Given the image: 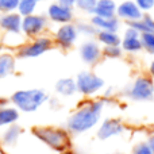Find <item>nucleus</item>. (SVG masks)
Returning <instances> with one entry per match:
<instances>
[{
	"instance_id": "25",
	"label": "nucleus",
	"mask_w": 154,
	"mask_h": 154,
	"mask_svg": "<svg viewBox=\"0 0 154 154\" xmlns=\"http://www.w3.org/2000/svg\"><path fill=\"white\" fill-rule=\"evenodd\" d=\"M19 2L20 0H0V12L2 14L16 12Z\"/></svg>"
},
{
	"instance_id": "18",
	"label": "nucleus",
	"mask_w": 154,
	"mask_h": 154,
	"mask_svg": "<svg viewBox=\"0 0 154 154\" xmlns=\"http://www.w3.org/2000/svg\"><path fill=\"white\" fill-rule=\"evenodd\" d=\"M19 111L14 106H3L0 107V127L15 125L19 120Z\"/></svg>"
},
{
	"instance_id": "9",
	"label": "nucleus",
	"mask_w": 154,
	"mask_h": 154,
	"mask_svg": "<svg viewBox=\"0 0 154 154\" xmlns=\"http://www.w3.org/2000/svg\"><path fill=\"white\" fill-rule=\"evenodd\" d=\"M48 18L54 23H60V24L70 23L73 19L72 7L64 5L61 3H53L48 8Z\"/></svg>"
},
{
	"instance_id": "5",
	"label": "nucleus",
	"mask_w": 154,
	"mask_h": 154,
	"mask_svg": "<svg viewBox=\"0 0 154 154\" xmlns=\"http://www.w3.org/2000/svg\"><path fill=\"white\" fill-rule=\"evenodd\" d=\"M53 48V39L49 37H37L34 41L22 45L18 49V57L20 58H37L48 53Z\"/></svg>"
},
{
	"instance_id": "32",
	"label": "nucleus",
	"mask_w": 154,
	"mask_h": 154,
	"mask_svg": "<svg viewBox=\"0 0 154 154\" xmlns=\"http://www.w3.org/2000/svg\"><path fill=\"white\" fill-rule=\"evenodd\" d=\"M57 3H61L64 5H68V7H73L76 3V0H57Z\"/></svg>"
},
{
	"instance_id": "14",
	"label": "nucleus",
	"mask_w": 154,
	"mask_h": 154,
	"mask_svg": "<svg viewBox=\"0 0 154 154\" xmlns=\"http://www.w3.org/2000/svg\"><path fill=\"white\" fill-rule=\"evenodd\" d=\"M80 56L85 64H95L101 56V50L95 41H85L80 46Z\"/></svg>"
},
{
	"instance_id": "3",
	"label": "nucleus",
	"mask_w": 154,
	"mask_h": 154,
	"mask_svg": "<svg viewBox=\"0 0 154 154\" xmlns=\"http://www.w3.org/2000/svg\"><path fill=\"white\" fill-rule=\"evenodd\" d=\"M49 95L46 91L39 88L32 89H19L11 95L10 101L14 104L19 112H35L39 107H42L46 101H49Z\"/></svg>"
},
{
	"instance_id": "8",
	"label": "nucleus",
	"mask_w": 154,
	"mask_h": 154,
	"mask_svg": "<svg viewBox=\"0 0 154 154\" xmlns=\"http://www.w3.org/2000/svg\"><path fill=\"white\" fill-rule=\"evenodd\" d=\"M46 26H48V18L43 15L32 14L22 19V32L30 38H37L46 29Z\"/></svg>"
},
{
	"instance_id": "20",
	"label": "nucleus",
	"mask_w": 154,
	"mask_h": 154,
	"mask_svg": "<svg viewBox=\"0 0 154 154\" xmlns=\"http://www.w3.org/2000/svg\"><path fill=\"white\" fill-rule=\"evenodd\" d=\"M116 8L118 5L115 4L114 0H97L93 15L103 16V18H112L116 14Z\"/></svg>"
},
{
	"instance_id": "6",
	"label": "nucleus",
	"mask_w": 154,
	"mask_h": 154,
	"mask_svg": "<svg viewBox=\"0 0 154 154\" xmlns=\"http://www.w3.org/2000/svg\"><path fill=\"white\" fill-rule=\"evenodd\" d=\"M77 92L84 96L95 95L104 87V80L92 72H80L76 77Z\"/></svg>"
},
{
	"instance_id": "4",
	"label": "nucleus",
	"mask_w": 154,
	"mask_h": 154,
	"mask_svg": "<svg viewBox=\"0 0 154 154\" xmlns=\"http://www.w3.org/2000/svg\"><path fill=\"white\" fill-rule=\"evenodd\" d=\"M127 96L134 101H149L154 97V82L146 76L134 80L127 91Z\"/></svg>"
},
{
	"instance_id": "29",
	"label": "nucleus",
	"mask_w": 154,
	"mask_h": 154,
	"mask_svg": "<svg viewBox=\"0 0 154 154\" xmlns=\"http://www.w3.org/2000/svg\"><path fill=\"white\" fill-rule=\"evenodd\" d=\"M103 54L108 58H118L122 56V49L120 46H106L103 49Z\"/></svg>"
},
{
	"instance_id": "24",
	"label": "nucleus",
	"mask_w": 154,
	"mask_h": 154,
	"mask_svg": "<svg viewBox=\"0 0 154 154\" xmlns=\"http://www.w3.org/2000/svg\"><path fill=\"white\" fill-rule=\"evenodd\" d=\"M76 29H77V32L80 34H84L87 37H93V35H97L99 30L93 26L92 23H77L76 24Z\"/></svg>"
},
{
	"instance_id": "1",
	"label": "nucleus",
	"mask_w": 154,
	"mask_h": 154,
	"mask_svg": "<svg viewBox=\"0 0 154 154\" xmlns=\"http://www.w3.org/2000/svg\"><path fill=\"white\" fill-rule=\"evenodd\" d=\"M104 103L103 99L100 100H92L87 101L68 118L66 120V130L70 134H84L87 131L95 128L99 125L101 119V114L104 109Z\"/></svg>"
},
{
	"instance_id": "19",
	"label": "nucleus",
	"mask_w": 154,
	"mask_h": 154,
	"mask_svg": "<svg viewBox=\"0 0 154 154\" xmlns=\"http://www.w3.org/2000/svg\"><path fill=\"white\" fill-rule=\"evenodd\" d=\"M56 92L60 96H64V97H69L73 96L77 92V85H76V80L70 79V77H64V79H60L56 82Z\"/></svg>"
},
{
	"instance_id": "34",
	"label": "nucleus",
	"mask_w": 154,
	"mask_h": 154,
	"mask_svg": "<svg viewBox=\"0 0 154 154\" xmlns=\"http://www.w3.org/2000/svg\"><path fill=\"white\" fill-rule=\"evenodd\" d=\"M62 154H79V153H76V152H73V150H66V152H64V153H62Z\"/></svg>"
},
{
	"instance_id": "23",
	"label": "nucleus",
	"mask_w": 154,
	"mask_h": 154,
	"mask_svg": "<svg viewBox=\"0 0 154 154\" xmlns=\"http://www.w3.org/2000/svg\"><path fill=\"white\" fill-rule=\"evenodd\" d=\"M37 4H38L37 0H20V2H19V5H18L16 12H18L22 18L29 16V15H32V14H35Z\"/></svg>"
},
{
	"instance_id": "30",
	"label": "nucleus",
	"mask_w": 154,
	"mask_h": 154,
	"mask_svg": "<svg viewBox=\"0 0 154 154\" xmlns=\"http://www.w3.org/2000/svg\"><path fill=\"white\" fill-rule=\"evenodd\" d=\"M135 4L141 11H150L154 7V0H135Z\"/></svg>"
},
{
	"instance_id": "27",
	"label": "nucleus",
	"mask_w": 154,
	"mask_h": 154,
	"mask_svg": "<svg viewBox=\"0 0 154 154\" xmlns=\"http://www.w3.org/2000/svg\"><path fill=\"white\" fill-rule=\"evenodd\" d=\"M141 41H142V46L149 53L154 54V32H143V34H141Z\"/></svg>"
},
{
	"instance_id": "10",
	"label": "nucleus",
	"mask_w": 154,
	"mask_h": 154,
	"mask_svg": "<svg viewBox=\"0 0 154 154\" xmlns=\"http://www.w3.org/2000/svg\"><path fill=\"white\" fill-rule=\"evenodd\" d=\"M77 35H79V32H77L75 24H61V27L56 32V43L62 49H69L76 42Z\"/></svg>"
},
{
	"instance_id": "35",
	"label": "nucleus",
	"mask_w": 154,
	"mask_h": 154,
	"mask_svg": "<svg viewBox=\"0 0 154 154\" xmlns=\"http://www.w3.org/2000/svg\"><path fill=\"white\" fill-rule=\"evenodd\" d=\"M37 2H42V0H37Z\"/></svg>"
},
{
	"instance_id": "26",
	"label": "nucleus",
	"mask_w": 154,
	"mask_h": 154,
	"mask_svg": "<svg viewBox=\"0 0 154 154\" xmlns=\"http://www.w3.org/2000/svg\"><path fill=\"white\" fill-rule=\"evenodd\" d=\"M96 3H97V0H76L75 5L79 8V10L84 11V12L93 14L95 12Z\"/></svg>"
},
{
	"instance_id": "17",
	"label": "nucleus",
	"mask_w": 154,
	"mask_h": 154,
	"mask_svg": "<svg viewBox=\"0 0 154 154\" xmlns=\"http://www.w3.org/2000/svg\"><path fill=\"white\" fill-rule=\"evenodd\" d=\"M22 135V127L15 125L8 126L7 128L4 130V133L2 134V143L4 145L5 147H12L18 143L19 138Z\"/></svg>"
},
{
	"instance_id": "28",
	"label": "nucleus",
	"mask_w": 154,
	"mask_h": 154,
	"mask_svg": "<svg viewBox=\"0 0 154 154\" xmlns=\"http://www.w3.org/2000/svg\"><path fill=\"white\" fill-rule=\"evenodd\" d=\"M131 154H153V152H152V149H150V146L147 145L146 141H141L133 146Z\"/></svg>"
},
{
	"instance_id": "11",
	"label": "nucleus",
	"mask_w": 154,
	"mask_h": 154,
	"mask_svg": "<svg viewBox=\"0 0 154 154\" xmlns=\"http://www.w3.org/2000/svg\"><path fill=\"white\" fill-rule=\"evenodd\" d=\"M22 16L18 12L2 14L0 15V29L12 35H19L22 32Z\"/></svg>"
},
{
	"instance_id": "15",
	"label": "nucleus",
	"mask_w": 154,
	"mask_h": 154,
	"mask_svg": "<svg viewBox=\"0 0 154 154\" xmlns=\"http://www.w3.org/2000/svg\"><path fill=\"white\" fill-rule=\"evenodd\" d=\"M91 23L97 30H103V31L116 32L118 29H119V19L115 18V16H112V18H103V16L93 15L91 18Z\"/></svg>"
},
{
	"instance_id": "13",
	"label": "nucleus",
	"mask_w": 154,
	"mask_h": 154,
	"mask_svg": "<svg viewBox=\"0 0 154 154\" xmlns=\"http://www.w3.org/2000/svg\"><path fill=\"white\" fill-rule=\"evenodd\" d=\"M122 49L128 53H137V51L142 50V41H141V32H138L137 30L131 29H126L125 31V37L122 39Z\"/></svg>"
},
{
	"instance_id": "31",
	"label": "nucleus",
	"mask_w": 154,
	"mask_h": 154,
	"mask_svg": "<svg viewBox=\"0 0 154 154\" xmlns=\"http://www.w3.org/2000/svg\"><path fill=\"white\" fill-rule=\"evenodd\" d=\"M147 145L150 146V149H152V152H153V154H154V133H152V134H149V137H147Z\"/></svg>"
},
{
	"instance_id": "22",
	"label": "nucleus",
	"mask_w": 154,
	"mask_h": 154,
	"mask_svg": "<svg viewBox=\"0 0 154 154\" xmlns=\"http://www.w3.org/2000/svg\"><path fill=\"white\" fill-rule=\"evenodd\" d=\"M97 39H99V42H101L104 46H119L120 42H122V39L119 38V35H118L116 32L103 31V30H99Z\"/></svg>"
},
{
	"instance_id": "21",
	"label": "nucleus",
	"mask_w": 154,
	"mask_h": 154,
	"mask_svg": "<svg viewBox=\"0 0 154 154\" xmlns=\"http://www.w3.org/2000/svg\"><path fill=\"white\" fill-rule=\"evenodd\" d=\"M128 27L137 30L141 34H143V32H154V19L150 15H145L139 20L128 22Z\"/></svg>"
},
{
	"instance_id": "2",
	"label": "nucleus",
	"mask_w": 154,
	"mask_h": 154,
	"mask_svg": "<svg viewBox=\"0 0 154 154\" xmlns=\"http://www.w3.org/2000/svg\"><path fill=\"white\" fill-rule=\"evenodd\" d=\"M31 133L38 141L57 153H64L70 149V133L66 128L56 126H35Z\"/></svg>"
},
{
	"instance_id": "16",
	"label": "nucleus",
	"mask_w": 154,
	"mask_h": 154,
	"mask_svg": "<svg viewBox=\"0 0 154 154\" xmlns=\"http://www.w3.org/2000/svg\"><path fill=\"white\" fill-rule=\"evenodd\" d=\"M16 66L15 56L11 53H0V80L14 75Z\"/></svg>"
},
{
	"instance_id": "7",
	"label": "nucleus",
	"mask_w": 154,
	"mask_h": 154,
	"mask_svg": "<svg viewBox=\"0 0 154 154\" xmlns=\"http://www.w3.org/2000/svg\"><path fill=\"white\" fill-rule=\"evenodd\" d=\"M125 131H126V126L120 119H118V118H107L99 126L96 137L100 141H108L111 138L122 135Z\"/></svg>"
},
{
	"instance_id": "33",
	"label": "nucleus",
	"mask_w": 154,
	"mask_h": 154,
	"mask_svg": "<svg viewBox=\"0 0 154 154\" xmlns=\"http://www.w3.org/2000/svg\"><path fill=\"white\" fill-rule=\"evenodd\" d=\"M149 72H150V75L154 77V61H152V64H150V66H149Z\"/></svg>"
},
{
	"instance_id": "12",
	"label": "nucleus",
	"mask_w": 154,
	"mask_h": 154,
	"mask_svg": "<svg viewBox=\"0 0 154 154\" xmlns=\"http://www.w3.org/2000/svg\"><path fill=\"white\" fill-rule=\"evenodd\" d=\"M116 15L118 18H122L128 22H135L139 20L142 18V11L139 10V7L131 0H127V2H123L120 5H118L116 8Z\"/></svg>"
}]
</instances>
